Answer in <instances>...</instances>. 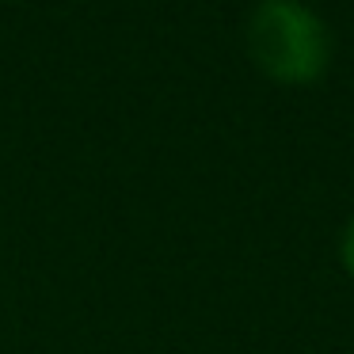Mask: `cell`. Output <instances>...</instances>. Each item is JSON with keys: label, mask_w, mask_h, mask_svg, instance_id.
Wrapping results in <instances>:
<instances>
[{"label": "cell", "mask_w": 354, "mask_h": 354, "mask_svg": "<svg viewBox=\"0 0 354 354\" xmlns=\"http://www.w3.org/2000/svg\"><path fill=\"white\" fill-rule=\"evenodd\" d=\"M343 263H346V270L354 274V221L346 225V232H343Z\"/></svg>", "instance_id": "7a4b0ae2"}, {"label": "cell", "mask_w": 354, "mask_h": 354, "mask_svg": "<svg viewBox=\"0 0 354 354\" xmlns=\"http://www.w3.org/2000/svg\"><path fill=\"white\" fill-rule=\"evenodd\" d=\"M248 54L282 84H313L331 62V35L301 0H259L248 19Z\"/></svg>", "instance_id": "6da1fadb"}]
</instances>
